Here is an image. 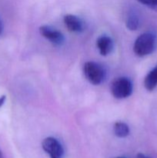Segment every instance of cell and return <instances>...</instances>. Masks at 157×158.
Segmentation results:
<instances>
[{"label": "cell", "instance_id": "1", "mask_svg": "<svg viewBox=\"0 0 157 158\" xmlns=\"http://www.w3.org/2000/svg\"><path fill=\"white\" fill-rule=\"evenodd\" d=\"M156 46V36L152 32H145L135 41L133 51L138 56L143 57L152 53Z\"/></svg>", "mask_w": 157, "mask_h": 158}, {"label": "cell", "instance_id": "2", "mask_svg": "<svg viewBox=\"0 0 157 158\" xmlns=\"http://www.w3.org/2000/svg\"><path fill=\"white\" fill-rule=\"evenodd\" d=\"M86 78L93 85H99L106 78V70L102 65L95 62H87L83 66Z\"/></svg>", "mask_w": 157, "mask_h": 158}, {"label": "cell", "instance_id": "3", "mask_svg": "<svg viewBox=\"0 0 157 158\" xmlns=\"http://www.w3.org/2000/svg\"><path fill=\"white\" fill-rule=\"evenodd\" d=\"M132 83L126 77H119L114 80L111 85V92L116 99H125L129 97L132 93Z\"/></svg>", "mask_w": 157, "mask_h": 158}, {"label": "cell", "instance_id": "4", "mask_svg": "<svg viewBox=\"0 0 157 158\" xmlns=\"http://www.w3.org/2000/svg\"><path fill=\"white\" fill-rule=\"evenodd\" d=\"M45 152L50 158H63L64 149L58 140L52 137L44 139L42 143Z\"/></svg>", "mask_w": 157, "mask_h": 158}, {"label": "cell", "instance_id": "5", "mask_svg": "<svg viewBox=\"0 0 157 158\" xmlns=\"http://www.w3.org/2000/svg\"><path fill=\"white\" fill-rule=\"evenodd\" d=\"M41 35L46 40H49L55 46H61L65 41V38L59 31L49 26H42L39 28Z\"/></svg>", "mask_w": 157, "mask_h": 158}, {"label": "cell", "instance_id": "6", "mask_svg": "<svg viewBox=\"0 0 157 158\" xmlns=\"http://www.w3.org/2000/svg\"><path fill=\"white\" fill-rule=\"evenodd\" d=\"M65 25L72 32H81L84 29V23L81 19L74 15H66L63 19Z\"/></svg>", "mask_w": 157, "mask_h": 158}, {"label": "cell", "instance_id": "7", "mask_svg": "<svg viewBox=\"0 0 157 158\" xmlns=\"http://www.w3.org/2000/svg\"><path fill=\"white\" fill-rule=\"evenodd\" d=\"M97 47L102 56L109 55L113 49V42L110 37L107 35H102L99 37L96 41Z\"/></svg>", "mask_w": 157, "mask_h": 158}, {"label": "cell", "instance_id": "8", "mask_svg": "<svg viewBox=\"0 0 157 158\" xmlns=\"http://www.w3.org/2000/svg\"><path fill=\"white\" fill-rule=\"evenodd\" d=\"M144 86L149 91H152L157 86V65L146 77Z\"/></svg>", "mask_w": 157, "mask_h": 158}, {"label": "cell", "instance_id": "9", "mask_svg": "<svg viewBox=\"0 0 157 158\" xmlns=\"http://www.w3.org/2000/svg\"><path fill=\"white\" fill-rule=\"evenodd\" d=\"M126 27L131 31L136 30L139 26V18L135 11H131L129 12L126 18Z\"/></svg>", "mask_w": 157, "mask_h": 158}, {"label": "cell", "instance_id": "10", "mask_svg": "<svg viewBox=\"0 0 157 158\" xmlns=\"http://www.w3.org/2000/svg\"><path fill=\"white\" fill-rule=\"evenodd\" d=\"M114 134L120 138L127 137L129 134V126L123 122H117L114 125Z\"/></svg>", "mask_w": 157, "mask_h": 158}, {"label": "cell", "instance_id": "11", "mask_svg": "<svg viewBox=\"0 0 157 158\" xmlns=\"http://www.w3.org/2000/svg\"><path fill=\"white\" fill-rule=\"evenodd\" d=\"M138 1L149 7V9L157 12V0H138Z\"/></svg>", "mask_w": 157, "mask_h": 158}, {"label": "cell", "instance_id": "12", "mask_svg": "<svg viewBox=\"0 0 157 158\" xmlns=\"http://www.w3.org/2000/svg\"><path fill=\"white\" fill-rule=\"evenodd\" d=\"M6 97L5 95H3V96H2V97H0V107H1V106H2V105L5 103V101H6Z\"/></svg>", "mask_w": 157, "mask_h": 158}, {"label": "cell", "instance_id": "13", "mask_svg": "<svg viewBox=\"0 0 157 158\" xmlns=\"http://www.w3.org/2000/svg\"><path fill=\"white\" fill-rule=\"evenodd\" d=\"M137 158H150L149 157H147L146 155H145V154H142V153H139V154H137Z\"/></svg>", "mask_w": 157, "mask_h": 158}, {"label": "cell", "instance_id": "14", "mask_svg": "<svg viewBox=\"0 0 157 158\" xmlns=\"http://www.w3.org/2000/svg\"><path fill=\"white\" fill-rule=\"evenodd\" d=\"M2 29H3V25H2V22L1 21V19H0V34L2 33Z\"/></svg>", "mask_w": 157, "mask_h": 158}, {"label": "cell", "instance_id": "15", "mask_svg": "<svg viewBox=\"0 0 157 158\" xmlns=\"http://www.w3.org/2000/svg\"><path fill=\"white\" fill-rule=\"evenodd\" d=\"M0 158H4V157H3L2 155V153L1 151H0Z\"/></svg>", "mask_w": 157, "mask_h": 158}, {"label": "cell", "instance_id": "16", "mask_svg": "<svg viewBox=\"0 0 157 158\" xmlns=\"http://www.w3.org/2000/svg\"><path fill=\"white\" fill-rule=\"evenodd\" d=\"M116 158H126V157H116Z\"/></svg>", "mask_w": 157, "mask_h": 158}]
</instances>
